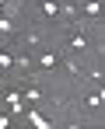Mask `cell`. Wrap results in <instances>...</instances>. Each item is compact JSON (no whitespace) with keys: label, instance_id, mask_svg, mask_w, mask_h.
Instances as JSON below:
<instances>
[{"label":"cell","instance_id":"6da1fadb","mask_svg":"<svg viewBox=\"0 0 105 129\" xmlns=\"http://www.w3.org/2000/svg\"><path fill=\"white\" fill-rule=\"evenodd\" d=\"M67 66V56H60L56 49H39L28 56V70H60Z\"/></svg>","mask_w":105,"mask_h":129},{"label":"cell","instance_id":"7a4b0ae2","mask_svg":"<svg viewBox=\"0 0 105 129\" xmlns=\"http://www.w3.org/2000/svg\"><path fill=\"white\" fill-rule=\"evenodd\" d=\"M91 45V35H88V28L84 24H77L74 28V35H70V42H67V52H84Z\"/></svg>","mask_w":105,"mask_h":129},{"label":"cell","instance_id":"3957f363","mask_svg":"<svg viewBox=\"0 0 105 129\" xmlns=\"http://www.w3.org/2000/svg\"><path fill=\"white\" fill-rule=\"evenodd\" d=\"M39 11H42V18L60 21L63 14H67V4H63V0H39Z\"/></svg>","mask_w":105,"mask_h":129},{"label":"cell","instance_id":"277c9868","mask_svg":"<svg viewBox=\"0 0 105 129\" xmlns=\"http://www.w3.org/2000/svg\"><path fill=\"white\" fill-rule=\"evenodd\" d=\"M21 98H25V105H42V101H46V91H42V87L32 80V84H25V87H21Z\"/></svg>","mask_w":105,"mask_h":129},{"label":"cell","instance_id":"5b68a950","mask_svg":"<svg viewBox=\"0 0 105 129\" xmlns=\"http://www.w3.org/2000/svg\"><path fill=\"white\" fill-rule=\"evenodd\" d=\"M81 14H84V18H98V14H102V0H84Z\"/></svg>","mask_w":105,"mask_h":129},{"label":"cell","instance_id":"8992f818","mask_svg":"<svg viewBox=\"0 0 105 129\" xmlns=\"http://www.w3.org/2000/svg\"><path fill=\"white\" fill-rule=\"evenodd\" d=\"M14 63H18V52L14 49H0V70H11Z\"/></svg>","mask_w":105,"mask_h":129},{"label":"cell","instance_id":"52a82bcc","mask_svg":"<svg viewBox=\"0 0 105 129\" xmlns=\"http://www.w3.org/2000/svg\"><path fill=\"white\" fill-rule=\"evenodd\" d=\"M0 35H14V21L7 14H0Z\"/></svg>","mask_w":105,"mask_h":129},{"label":"cell","instance_id":"ba28073f","mask_svg":"<svg viewBox=\"0 0 105 129\" xmlns=\"http://www.w3.org/2000/svg\"><path fill=\"white\" fill-rule=\"evenodd\" d=\"M102 108V91H95V94H91V98H84V108Z\"/></svg>","mask_w":105,"mask_h":129},{"label":"cell","instance_id":"9c48e42d","mask_svg":"<svg viewBox=\"0 0 105 129\" xmlns=\"http://www.w3.org/2000/svg\"><path fill=\"white\" fill-rule=\"evenodd\" d=\"M0 129H11V112H7V108L0 112Z\"/></svg>","mask_w":105,"mask_h":129},{"label":"cell","instance_id":"30bf717a","mask_svg":"<svg viewBox=\"0 0 105 129\" xmlns=\"http://www.w3.org/2000/svg\"><path fill=\"white\" fill-rule=\"evenodd\" d=\"M0 14H4V4H0Z\"/></svg>","mask_w":105,"mask_h":129}]
</instances>
